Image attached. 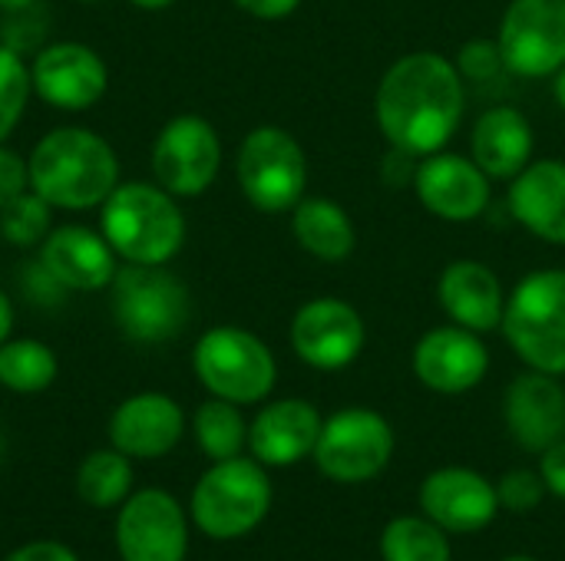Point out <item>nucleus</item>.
Instances as JSON below:
<instances>
[{"mask_svg": "<svg viewBox=\"0 0 565 561\" xmlns=\"http://www.w3.org/2000/svg\"><path fill=\"white\" fill-rule=\"evenodd\" d=\"M503 420L526 453H543L565 440V387L559 377L526 370L503 393Z\"/></svg>", "mask_w": 565, "mask_h": 561, "instance_id": "6ab92c4d", "label": "nucleus"}, {"mask_svg": "<svg viewBox=\"0 0 565 561\" xmlns=\"http://www.w3.org/2000/svg\"><path fill=\"white\" fill-rule=\"evenodd\" d=\"M497 496H500V509H510V513H533L543 499H546V483L540 473H530V470H513L500 479L497 486Z\"/></svg>", "mask_w": 565, "mask_h": 561, "instance_id": "473e14b6", "label": "nucleus"}, {"mask_svg": "<svg viewBox=\"0 0 565 561\" xmlns=\"http://www.w3.org/2000/svg\"><path fill=\"white\" fill-rule=\"evenodd\" d=\"M291 235L301 251H308L318 261L338 265L348 261L358 248V228L348 215V208L334 198H301L291 208Z\"/></svg>", "mask_w": 565, "mask_h": 561, "instance_id": "393cba45", "label": "nucleus"}, {"mask_svg": "<svg viewBox=\"0 0 565 561\" xmlns=\"http://www.w3.org/2000/svg\"><path fill=\"white\" fill-rule=\"evenodd\" d=\"M79 3H96V0H79Z\"/></svg>", "mask_w": 565, "mask_h": 561, "instance_id": "a18cd8bd", "label": "nucleus"}, {"mask_svg": "<svg viewBox=\"0 0 565 561\" xmlns=\"http://www.w3.org/2000/svg\"><path fill=\"white\" fill-rule=\"evenodd\" d=\"M507 202L533 238L565 248V159H533L510 182Z\"/></svg>", "mask_w": 565, "mask_h": 561, "instance_id": "4be33fe9", "label": "nucleus"}, {"mask_svg": "<svg viewBox=\"0 0 565 561\" xmlns=\"http://www.w3.org/2000/svg\"><path fill=\"white\" fill-rule=\"evenodd\" d=\"M467 109V79L457 63L437 50L397 56L374 93L381 136L417 159L447 149Z\"/></svg>", "mask_w": 565, "mask_h": 561, "instance_id": "f257e3e1", "label": "nucleus"}, {"mask_svg": "<svg viewBox=\"0 0 565 561\" xmlns=\"http://www.w3.org/2000/svg\"><path fill=\"white\" fill-rule=\"evenodd\" d=\"M497 43L507 73L520 79H553L565 66V0H510Z\"/></svg>", "mask_w": 565, "mask_h": 561, "instance_id": "9d476101", "label": "nucleus"}, {"mask_svg": "<svg viewBox=\"0 0 565 561\" xmlns=\"http://www.w3.org/2000/svg\"><path fill=\"white\" fill-rule=\"evenodd\" d=\"M113 288V321L122 337L136 344L172 341L192 314L189 288L166 271V265H129L116 268Z\"/></svg>", "mask_w": 565, "mask_h": 561, "instance_id": "0eeeda50", "label": "nucleus"}, {"mask_svg": "<svg viewBox=\"0 0 565 561\" xmlns=\"http://www.w3.org/2000/svg\"><path fill=\"white\" fill-rule=\"evenodd\" d=\"M454 63L467 83H487V79H497L500 73H507V63H503L497 40H467L457 50Z\"/></svg>", "mask_w": 565, "mask_h": 561, "instance_id": "2f4dec72", "label": "nucleus"}, {"mask_svg": "<svg viewBox=\"0 0 565 561\" xmlns=\"http://www.w3.org/2000/svg\"><path fill=\"white\" fill-rule=\"evenodd\" d=\"M185 433L182 407L166 393H136L109 417V443L129 460H159L179 446Z\"/></svg>", "mask_w": 565, "mask_h": 561, "instance_id": "aec40b11", "label": "nucleus"}, {"mask_svg": "<svg viewBox=\"0 0 565 561\" xmlns=\"http://www.w3.org/2000/svg\"><path fill=\"white\" fill-rule=\"evenodd\" d=\"M30 188V169L26 162L0 142V208H7L17 195Z\"/></svg>", "mask_w": 565, "mask_h": 561, "instance_id": "f704fd0d", "label": "nucleus"}, {"mask_svg": "<svg viewBox=\"0 0 565 561\" xmlns=\"http://www.w3.org/2000/svg\"><path fill=\"white\" fill-rule=\"evenodd\" d=\"M192 430H195L199 450H202L212 463L242 456V450L248 446V423H245L238 403H228V400H218V397L205 400V403L195 410Z\"/></svg>", "mask_w": 565, "mask_h": 561, "instance_id": "cd10ccee", "label": "nucleus"}, {"mask_svg": "<svg viewBox=\"0 0 565 561\" xmlns=\"http://www.w3.org/2000/svg\"><path fill=\"white\" fill-rule=\"evenodd\" d=\"M540 476H543L550 496L565 499V440L540 453Z\"/></svg>", "mask_w": 565, "mask_h": 561, "instance_id": "c9c22d12", "label": "nucleus"}, {"mask_svg": "<svg viewBox=\"0 0 565 561\" xmlns=\"http://www.w3.org/2000/svg\"><path fill=\"white\" fill-rule=\"evenodd\" d=\"M553 99H556V106L565 112V66L553 76Z\"/></svg>", "mask_w": 565, "mask_h": 561, "instance_id": "ea45409f", "label": "nucleus"}, {"mask_svg": "<svg viewBox=\"0 0 565 561\" xmlns=\"http://www.w3.org/2000/svg\"><path fill=\"white\" fill-rule=\"evenodd\" d=\"M50 212H53V205L43 195H36L33 188H26L7 208H0V235L17 248H36L53 231Z\"/></svg>", "mask_w": 565, "mask_h": 561, "instance_id": "c756f323", "label": "nucleus"}, {"mask_svg": "<svg viewBox=\"0 0 565 561\" xmlns=\"http://www.w3.org/2000/svg\"><path fill=\"white\" fill-rule=\"evenodd\" d=\"M10 331H13V304H10V298L0 291V344L10 341Z\"/></svg>", "mask_w": 565, "mask_h": 561, "instance_id": "58836bf2", "label": "nucleus"}, {"mask_svg": "<svg viewBox=\"0 0 565 561\" xmlns=\"http://www.w3.org/2000/svg\"><path fill=\"white\" fill-rule=\"evenodd\" d=\"M503 561H536V559H530V555H510V559H503Z\"/></svg>", "mask_w": 565, "mask_h": 561, "instance_id": "37998d69", "label": "nucleus"}, {"mask_svg": "<svg viewBox=\"0 0 565 561\" xmlns=\"http://www.w3.org/2000/svg\"><path fill=\"white\" fill-rule=\"evenodd\" d=\"M315 466L331 483H367L381 476L394 456V430L371 407H344L321 427Z\"/></svg>", "mask_w": 565, "mask_h": 561, "instance_id": "1a4fd4ad", "label": "nucleus"}, {"mask_svg": "<svg viewBox=\"0 0 565 561\" xmlns=\"http://www.w3.org/2000/svg\"><path fill=\"white\" fill-rule=\"evenodd\" d=\"M17 284H20L23 298H26L30 304H36V308H60V304L66 301V294H70V291L60 284V278H56L40 258L20 265Z\"/></svg>", "mask_w": 565, "mask_h": 561, "instance_id": "72a5a7b5", "label": "nucleus"}, {"mask_svg": "<svg viewBox=\"0 0 565 561\" xmlns=\"http://www.w3.org/2000/svg\"><path fill=\"white\" fill-rule=\"evenodd\" d=\"M30 93H33L30 66L23 63V56L17 50H10L7 43H0V142L23 119V109H26Z\"/></svg>", "mask_w": 565, "mask_h": 561, "instance_id": "7c9ffc66", "label": "nucleus"}, {"mask_svg": "<svg viewBox=\"0 0 565 561\" xmlns=\"http://www.w3.org/2000/svg\"><path fill=\"white\" fill-rule=\"evenodd\" d=\"M533 152H536L533 122L513 106L487 109L470 132V159L493 182H513L533 162Z\"/></svg>", "mask_w": 565, "mask_h": 561, "instance_id": "b1692460", "label": "nucleus"}, {"mask_svg": "<svg viewBox=\"0 0 565 561\" xmlns=\"http://www.w3.org/2000/svg\"><path fill=\"white\" fill-rule=\"evenodd\" d=\"M288 341L301 364L321 374H334L361 357L367 344V327L351 301L321 294L295 311Z\"/></svg>", "mask_w": 565, "mask_h": 561, "instance_id": "9b49d317", "label": "nucleus"}, {"mask_svg": "<svg viewBox=\"0 0 565 561\" xmlns=\"http://www.w3.org/2000/svg\"><path fill=\"white\" fill-rule=\"evenodd\" d=\"M242 195L265 215L291 212L308 188V155L281 126H255L235 155Z\"/></svg>", "mask_w": 565, "mask_h": 561, "instance_id": "6e6552de", "label": "nucleus"}, {"mask_svg": "<svg viewBox=\"0 0 565 561\" xmlns=\"http://www.w3.org/2000/svg\"><path fill=\"white\" fill-rule=\"evenodd\" d=\"M411 364L427 390L460 397L480 387L490 374V350L483 334H473L460 324H440L414 344Z\"/></svg>", "mask_w": 565, "mask_h": 561, "instance_id": "2eb2a0df", "label": "nucleus"}, {"mask_svg": "<svg viewBox=\"0 0 565 561\" xmlns=\"http://www.w3.org/2000/svg\"><path fill=\"white\" fill-rule=\"evenodd\" d=\"M3 561H79L73 549H66L63 542H53V539H36V542H26L20 549H13Z\"/></svg>", "mask_w": 565, "mask_h": 561, "instance_id": "e433bc0d", "label": "nucleus"}, {"mask_svg": "<svg viewBox=\"0 0 565 561\" xmlns=\"http://www.w3.org/2000/svg\"><path fill=\"white\" fill-rule=\"evenodd\" d=\"M99 208L103 238L129 265H169L185 245V215L159 182H119Z\"/></svg>", "mask_w": 565, "mask_h": 561, "instance_id": "7ed1b4c3", "label": "nucleus"}, {"mask_svg": "<svg viewBox=\"0 0 565 561\" xmlns=\"http://www.w3.org/2000/svg\"><path fill=\"white\" fill-rule=\"evenodd\" d=\"M30 188L53 208L86 212L103 205L119 185V159L113 145L83 126H63L46 132L30 159Z\"/></svg>", "mask_w": 565, "mask_h": 561, "instance_id": "f03ea898", "label": "nucleus"}, {"mask_svg": "<svg viewBox=\"0 0 565 561\" xmlns=\"http://www.w3.org/2000/svg\"><path fill=\"white\" fill-rule=\"evenodd\" d=\"M132 493V466L119 450H93L76 470V496L93 509L122 506Z\"/></svg>", "mask_w": 565, "mask_h": 561, "instance_id": "a878e982", "label": "nucleus"}, {"mask_svg": "<svg viewBox=\"0 0 565 561\" xmlns=\"http://www.w3.org/2000/svg\"><path fill=\"white\" fill-rule=\"evenodd\" d=\"M507 288L500 274L477 258H454L437 274V304L450 324L473 334H493L507 314Z\"/></svg>", "mask_w": 565, "mask_h": 561, "instance_id": "a211bd4d", "label": "nucleus"}, {"mask_svg": "<svg viewBox=\"0 0 565 561\" xmlns=\"http://www.w3.org/2000/svg\"><path fill=\"white\" fill-rule=\"evenodd\" d=\"M324 417L315 403L288 397L258 410L248 423V450L262 466H295L315 453Z\"/></svg>", "mask_w": 565, "mask_h": 561, "instance_id": "412c9836", "label": "nucleus"}, {"mask_svg": "<svg viewBox=\"0 0 565 561\" xmlns=\"http://www.w3.org/2000/svg\"><path fill=\"white\" fill-rule=\"evenodd\" d=\"M56 380V354L33 337L0 344V384L13 393H40Z\"/></svg>", "mask_w": 565, "mask_h": 561, "instance_id": "c85d7f7f", "label": "nucleus"}, {"mask_svg": "<svg viewBox=\"0 0 565 561\" xmlns=\"http://www.w3.org/2000/svg\"><path fill=\"white\" fill-rule=\"evenodd\" d=\"M232 3L258 20H285L301 7V0H232Z\"/></svg>", "mask_w": 565, "mask_h": 561, "instance_id": "4c0bfd02", "label": "nucleus"}, {"mask_svg": "<svg viewBox=\"0 0 565 561\" xmlns=\"http://www.w3.org/2000/svg\"><path fill=\"white\" fill-rule=\"evenodd\" d=\"M222 169V139L202 116H175L162 126L152 145V175L175 198H199L212 188Z\"/></svg>", "mask_w": 565, "mask_h": 561, "instance_id": "f8f14e48", "label": "nucleus"}, {"mask_svg": "<svg viewBox=\"0 0 565 561\" xmlns=\"http://www.w3.org/2000/svg\"><path fill=\"white\" fill-rule=\"evenodd\" d=\"M30 83L43 103L63 112H79L103 99L109 86V69L93 46L63 40V43L43 46L33 56Z\"/></svg>", "mask_w": 565, "mask_h": 561, "instance_id": "dca6fc26", "label": "nucleus"}, {"mask_svg": "<svg viewBox=\"0 0 565 561\" xmlns=\"http://www.w3.org/2000/svg\"><path fill=\"white\" fill-rule=\"evenodd\" d=\"M500 331L530 370L565 377V268L520 278L507 294Z\"/></svg>", "mask_w": 565, "mask_h": 561, "instance_id": "20e7f679", "label": "nucleus"}, {"mask_svg": "<svg viewBox=\"0 0 565 561\" xmlns=\"http://www.w3.org/2000/svg\"><path fill=\"white\" fill-rule=\"evenodd\" d=\"M66 291H103L116 278V251L103 231L83 225L53 228L36 255Z\"/></svg>", "mask_w": 565, "mask_h": 561, "instance_id": "5701e85b", "label": "nucleus"}, {"mask_svg": "<svg viewBox=\"0 0 565 561\" xmlns=\"http://www.w3.org/2000/svg\"><path fill=\"white\" fill-rule=\"evenodd\" d=\"M0 456H3V433H0Z\"/></svg>", "mask_w": 565, "mask_h": 561, "instance_id": "c03bdc74", "label": "nucleus"}, {"mask_svg": "<svg viewBox=\"0 0 565 561\" xmlns=\"http://www.w3.org/2000/svg\"><path fill=\"white\" fill-rule=\"evenodd\" d=\"M420 509L430 522L444 532H480L500 513L497 486L467 466H444L434 470L420 483Z\"/></svg>", "mask_w": 565, "mask_h": 561, "instance_id": "f3484780", "label": "nucleus"}, {"mask_svg": "<svg viewBox=\"0 0 565 561\" xmlns=\"http://www.w3.org/2000/svg\"><path fill=\"white\" fill-rule=\"evenodd\" d=\"M271 509V479L252 456H232L209 466L189 503V516L209 539L228 542L255 532Z\"/></svg>", "mask_w": 565, "mask_h": 561, "instance_id": "39448f33", "label": "nucleus"}, {"mask_svg": "<svg viewBox=\"0 0 565 561\" xmlns=\"http://www.w3.org/2000/svg\"><path fill=\"white\" fill-rule=\"evenodd\" d=\"M384 561H450L447 532L427 516H397L381 532Z\"/></svg>", "mask_w": 565, "mask_h": 561, "instance_id": "bb28decb", "label": "nucleus"}, {"mask_svg": "<svg viewBox=\"0 0 565 561\" xmlns=\"http://www.w3.org/2000/svg\"><path fill=\"white\" fill-rule=\"evenodd\" d=\"M192 370L212 397L238 407L262 403L278 384V364L271 347L258 334L235 324L209 327L195 341Z\"/></svg>", "mask_w": 565, "mask_h": 561, "instance_id": "423d86ee", "label": "nucleus"}, {"mask_svg": "<svg viewBox=\"0 0 565 561\" xmlns=\"http://www.w3.org/2000/svg\"><path fill=\"white\" fill-rule=\"evenodd\" d=\"M129 3H136L139 10H166V7H172L175 0H129Z\"/></svg>", "mask_w": 565, "mask_h": 561, "instance_id": "79ce46f5", "label": "nucleus"}, {"mask_svg": "<svg viewBox=\"0 0 565 561\" xmlns=\"http://www.w3.org/2000/svg\"><path fill=\"white\" fill-rule=\"evenodd\" d=\"M40 0H0V10L3 13H17V10H26V7H36Z\"/></svg>", "mask_w": 565, "mask_h": 561, "instance_id": "a19ab883", "label": "nucleus"}, {"mask_svg": "<svg viewBox=\"0 0 565 561\" xmlns=\"http://www.w3.org/2000/svg\"><path fill=\"white\" fill-rule=\"evenodd\" d=\"M414 192L434 218L450 225H470L490 208L493 179L470 155L440 149L417 159Z\"/></svg>", "mask_w": 565, "mask_h": 561, "instance_id": "4468645a", "label": "nucleus"}, {"mask_svg": "<svg viewBox=\"0 0 565 561\" xmlns=\"http://www.w3.org/2000/svg\"><path fill=\"white\" fill-rule=\"evenodd\" d=\"M116 552L122 561H185L189 519L166 489L129 493L116 516Z\"/></svg>", "mask_w": 565, "mask_h": 561, "instance_id": "ddd939ff", "label": "nucleus"}]
</instances>
